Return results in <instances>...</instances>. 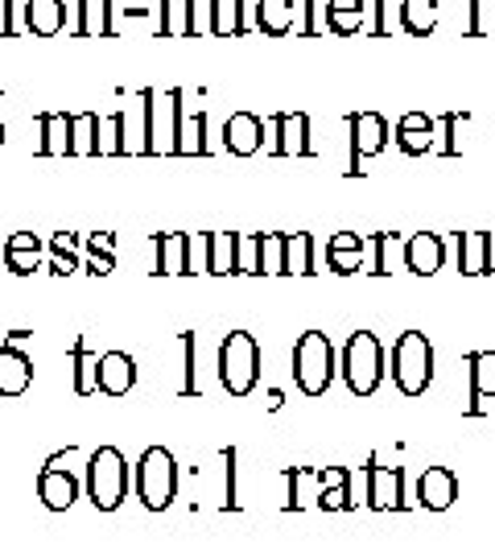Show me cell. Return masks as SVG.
Instances as JSON below:
<instances>
[{"mask_svg":"<svg viewBox=\"0 0 495 557\" xmlns=\"http://www.w3.org/2000/svg\"><path fill=\"white\" fill-rule=\"evenodd\" d=\"M41 499L50 508H71L75 504V479L62 475V471H46L41 475Z\"/></svg>","mask_w":495,"mask_h":557,"instance_id":"5bb4252c","label":"cell"},{"mask_svg":"<svg viewBox=\"0 0 495 557\" xmlns=\"http://www.w3.org/2000/svg\"><path fill=\"white\" fill-rule=\"evenodd\" d=\"M289 252H294V264H289V273H310V260H306V252H310V239L297 236V244H289Z\"/></svg>","mask_w":495,"mask_h":557,"instance_id":"7402d4cb","label":"cell"},{"mask_svg":"<svg viewBox=\"0 0 495 557\" xmlns=\"http://www.w3.org/2000/svg\"><path fill=\"white\" fill-rule=\"evenodd\" d=\"M458 496V479L455 471H446V467H430L425 475H421V483H417V499H421V508H434V512H442V508H450Z\"/></svg>","mask_w":495,"mask_h":557,"instance_id":"52a82bcc","label":"cell"},{"mask_svg":"<svg viewBox=\"0 0 495 557\" xmlns=\"http://www.w3.org/2000/svg\"><path fill=\"white\" fill-rule=\"evenodd\" d=\"M471 376H475V400L495 393V356H475L471 359Z\"/></svg>","mask_w":495,"mask_h":557,"instance_id":"d6986e66","label":"cell"},{"mask_svg":"<svg viewBox=\"0 0 495 557\" xmlns=\"http://www.w3.org/2000/svg\"><path fill=\"white\" fill-rule=\"evenodd\" d=\"M363 21V0H331V25L338 34H351Z\"/></svg>","mask_w":495,"mask_h":557,"instance_id":"ac0fdd59","label":"cell"},{"mask_svg":"<svg viewBox=\"0 0 495 557\" xmlns=\"http://www.w3.org/2000/svg\"><path fill=\"white\" fill-rule=\"evenodd\" d=\"M137 487L149 508L170 504V496H174V458L165 455V450H149L137 467Z\"/></svg>","mask_w":495,"mask_h":557,"instance_id":"8992f818","label":"cell"},{"mask_svg":"<svg viewBox=\"0 0 495 557\" xmlns=\"http://www.w3.org/2000/svg\"><path fill=\"white\" fill-rule=\"evenodd\" d=\"M0 137H4V133H0Z\"/></svg>","mask_w":495,"mask_h":557,"instance_id":"603a6c76","label":"cell"},{"mask_svg":"<svg viewBox=\"0 0 495 557\" xmlns=\"http://www.w3.org/2000/svg\"><path fill=\"white\" fill-rule=\"evenodd\" d=\"M351 124H356V145L363 153H376L380 145H384V120L380 116H372V112L368 116H351Z\"/></svg>","mask_w":495,"mask_h":557,"instance_id":"2e32d148","label":"cell"},{"mask_svg":"<svg viewBox=\"0 0 495 557\" xmlns=\"http://www.w3.org/2000/svg\"><path fill=\"white\" fill-rule=\"evenodd\" d=\"M458 264H462V273H492V236H467L458 244Z\"/></svg>","mask_w":495,"mask_h":557,"instance_id":"30bf717a","label":"cell"},{"mask_svg":"<svg viewBox=\"0 0 495 557\" xmlns=\"http://www.w3.org/2000/svg\"><path fill=\"white\" fill-rule=\"evenodd\" d=\"M133 380H137V368H133V359L112 351V356L99 359V388L103 393H128L133 388Z\"/></svg>","mask_w":495,"mask_h":557,"instance_id":"ba28073f","label":"cell"},{"mask_svg":"<svg viewBox=\"0 0 495 557\" xmlns=\"http://www.w3.org/2000/svg\"><path fill=\"white\" fill-rule=\"evenodd\" d=\"M331 257H343V269H338V273H351V269H356V257H363V239H356V236L335 239Z\"/></svg>","mask_w":495,"mask_h":557,"instance_id":"44dd1931","label":"cell"},{"mask_svg":"<svg viewBox=\"0 0 495 557\" xmlns=\"http://www.w3.org/2000/svg\"><path fill=\"white\" fill-rule=\"evenodd\" d=\"M29 25L41 29V34H54L62 25V4L59 0H34L29 4Z\"/></svg>","mask_w":495,"mask_h":557,"instance_id":"e0dca14e","label":"cell"},{"mask_svg":"<svg viewBox=\"0 0 495 557\" xmlns=\"http://www.w3.org/2000/svg\"><path fill=\"white\" fill-rule=\"evenodd\" d=\"M87 487H91V499H96L99 508H116L120 499H124V487H128V467H124L120 450L103 446V450L91 455Z\"/></svg>","mask_w":495,"mask_h":557,"instance_id":"277c9868","label":"cell"},{"mask_svg":"<svg viewBox=\"0 0 495 557\" xmlns=\"http://www.w3.org/2000/svg\"><path fill=\"white\" fill-rule=\"evenodd\" d=\"M294 376L301 384V393H326L331 388V376H335V347H331V338L322 335V331H310V335H301L294 351Z\"/></svg>","mask_w":495,"mask_h":557,"instance_id":"7a4b0ae2","label":"cell"},{"mask_svg":"<svg viewBox=\"0 0 495 557\" xmlns=\"http://www.w3.org/2000/svg\"><path fill=\"white\" fill-rule=\"evenodd\" d=\"M393 376L405 397H421L430 388V380H434V347H430V338L421 335V331H409V335L396 338Z\"/></svg>","mask_w":495,"mask_h":557,"instance_id":"6da1fadb","label":"cell"},{"mask_svg":"<svg viewBox=\"0 0 495 557\" xmlns=\"http://www.w3.org/2000/svg\"><path fill=\"white\" fill-rule=\"evenodd\" d=\"M400 21H405L409 34H430L437 21V0H405Z\"/></svg>","mask_w":495,"mask_h":557,"instance_id":"9a60e30c","label":"cell"},{"mask_svg":"<svg viewBox=\"0 0 495 557\" xmlns=\"http://www.w3.org/2000/svg\"><path fill=\"white\" fill-rule=\"evenodd\" d=\"M396 137H400V145L409 149V153H425L430 149V140H434V124L425 116H405L400 120V128H396Z\"/></svg>","mask_w":495,"mask_h":557,"instance_id":"7c38bea8","label":"cell"},{"mask_svg":"<svg viewBox=\"0 0 495 557\" xmlns=\"http://www.w3.org/2000/svg\"><path fill=\"white\" fill-rule=\"evenodd\" d=\"M260 145V120L257 116H232L227 120V149L252 153Z\"/></svg>","mask_w":495,"mask_h":557,"instance_id":"4fadbf2b","label":"cell"},{"mask_svg":"<svg viewBox=\"0 0 495 557\" xmlns=\"http://www.w3.org/2000/svg\"><path fill=\"white\" fill-rule=\"evenodd\" d=\"M368 479H372V504H376V508H396V504H400V471L372 467Z\"/></svg>","mask_w":495,"mask_h":557,"instance_id":"8fae6325","label":"cell"},{"mask_svg":"<svg viewBox=\"0 0 495 557\" xmlns=\"http://www.w3.org/2000/svg\"><path fill=\"white\" fill-rule=\"evenodd\" d=\"M289 17H294V13H289V0H264V4H260V25H269L273 34H281V29L289 25Z\"/></svg>","mask_w":495,"mask_h":557,"instance_id":"ffe728a7","label":"cell"},{"mask_svg":"<svg viewBox=\"0 0 495 557\" xmlns=\"http://www.w3.org/2000/svg\"><path fill=\"white\" fill-rule=\"evenodd\" d=\"M405 264L413 269V273H437L442 269V239L437 236H413L409 239V248H405Z\"/></svg>","mask_w":495,"mask_h":557,"instance_id":"9c48e42d","label":"cell"},{"mask_svg":"<svg viewBox=\"0 0 495 557\" xmlns=\"http://www.w3.org/2000/svg\"><path fill=\"white\" fill-rule=\"evenodd\" d=\"M219 372H223V384L244 397L252 384H257V372H260V351H257V338L236 331V335L227 338L223 347H219Z\"/></svg>","mask_w":495,"mask_h":557,"instance_id":"3957f363","label":"cell"},{"mask_svg":"<svg viewBox=\"0 0 495 557\" xmlns=\"http://www.w3.org/2000/svg\"><path fill=\"white\" fill-rule=\"evenodd\" d=\"M347 384L356 388L359 397L380 384V338L372 331H359L347 343Z\"/></svg>","mask_w":495,"mask_h":557,"instance_id":"5b68a950","label":"cell"}]
</instances>
